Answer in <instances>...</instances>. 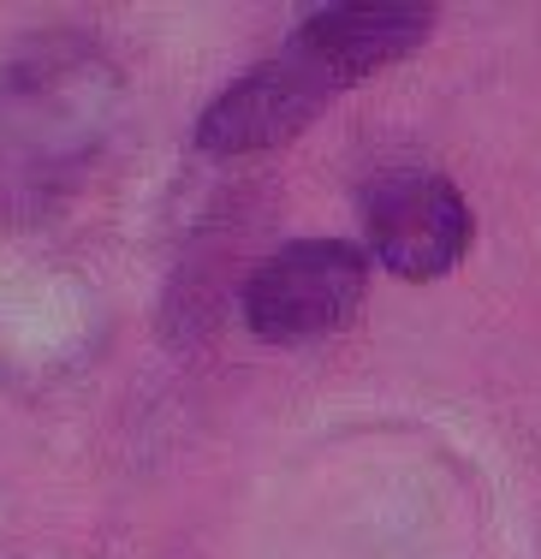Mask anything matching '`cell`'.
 I'll return each instance as SVG.
<instances>
[{"label": "cell", "instance_id": "7a4b0ae2", "mask_svg": "<svg viewBox=\"0 0 541 559\" xmlns=\"http://www.w3.org/2000/svg\"><path fill=\"white\" fill-rule=\"evenodd\" d=\"M369 257L346 238H298L274 250L244 286V322L268 345H303L346 328L363 304Z\"/></svg>", "mask_w": 541, "mask_h": 559}, {"label": "cell", "instance_id": "3957f363", "mask_svg": "<svg viewBox=\"0 0 541 559\" xmlns=\"http://www.w3.org/2000/svg\"><path fill=\"white\" fill-rule=\"evenodd\" d=\"M369 250L405 280H434L470 250V209L441 173H387L363 197Z\"/></svg>", "mask_w": 541, "mask_h": 559}, {"label": "cell", "instance_id": "6da1fadb", "mask_svg": "<svg viewBox=\"0 0 541 559\" xmlns=\"http://www.w3.org/2000/svg\"><path fill=\"white\" fill-rule=\"evenodd\" d=\"M429 7H327L310 12L250 78L227 90L196 126L208 155H250L292 143L339 90L363 84L429 36Z\"/></svg>", "mask_w": 541, "mask_h": 559}]
</instances>
